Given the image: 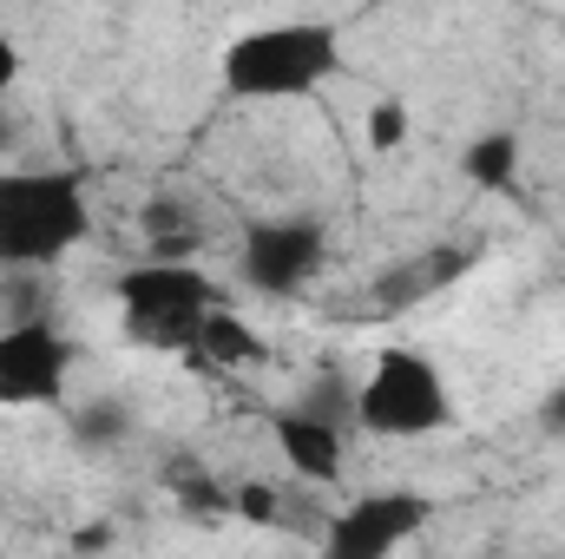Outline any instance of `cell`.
Listing matches in <instances>:
<instances>
[{
  "label": "cell",
  "mask_w": 565,
  "mask_h": 559,
  "mask_svg": "<svg viewBox=\"0 0 565 559\" xmlns=\"http://www.w3.org/2000/svg\"><path fill=\"white\" fill-rule=\"evenodd\" d=\"M335 66H342L335 27H322V20H270V27H250V33H237L224 46L217 80H224L231 99H302Z\"/></svg>",
  "instance_id": "obj_1"
},
{
  "label": "cell",
  "mask_w": 565,
  "mask_h": 559,
  "mask_svg": "<svg viewBox=\"0 0 565 559\" xmlns=\"http://www.w3.org/2000/svg\"><path fill=\"white\" fill-rule=\"evenodd\" d=\"M93 204L73 171H0V264L46 271L86 244Z\"/></svg>",
  "instance_id": "obj_2"
},
{
  "label": "cell",
  "mask_w": 565,
  "mask_h": 559,
  "mask_svg": "<svg viewBox=\"0 0 565 559\" xmlns=\"http://www.w3.org/2000/svg\"><path fill=\"white\" fill-rule=\"evenodd\" d=\"M211 309H217V283L191 257H151L119 277V323L151 356H184Z\"/></svg>",
  "instance_id": "obj_3"
},
{
  "label": "cell",
  "mask_w": 565,
  "mask_h": 559,
  "mask_svg": "<svg viewBox=\"0 0 565 559\" xmlns=\"http://www.w3.org/2000/svg\"><path fill=\"white\" fill-rule=\"evenodd\" d=\"M447 376L427 362L422 349H382L375 369L355 382V421L382 441H422L434 428H447Z\"/></svg>",
  "instance_id": "obj_4"
},
{
  "label": "cell",
  "mask_w": 565,
  "mask_h": 559,
  "mask_svg": "<svg viewBox=\"0 0 565 559\" xmlns=\"http://www.w3.org/2000/svg\"><path fill=\"white\" fill-rule=\"evenodd\" d=\"M73 382V342L40 323L20 316L0 329V409H53Z\"/></svg>",
  "instance_id": "obj_5"
},
{
  "label": "cell",
  "mask_w": 565,
  "mask_h": 559,
  "mask_svg": "<svg viewBox=\"0 0 565 559\" xmlns=\"http://www.w3.org/2000/svg\"><path fill=\"white\" fill-rule=\"evenodd\" d=\"M427 514H434V500L415 494V487H388V494H362L355 507H342L335 520H329V534H322V547L335 559H388L395 547H408V540H422Z\"/></svg>",
  "instance_id": "obj_6"
},
{
  "label": "cell",
  "mask_w": 565,
  "mask_h": 559,
  "mask_svg": "<svg viewBox=\"0 0 565 559\" xmlns=\"http://www.w3.org/2000/svg\"><path fill=\"white\" fill-rule=\"evenodd\" d=\"M237 271L264 296H296L302 283L322 271V224L316 218H270V224H257L244 238V251H237Z\"/></svg>",
  "instance_id": "obj_7"
},
{
  "label": "cell",
  "mask_w": 565,
  "mask_h": 559,
  "mask_svg": "<svg viewBox=\"0 0 565 559\" xmlns=\"http://www.w3.org/2000/svg\"><path fill=\"white\" fill-rule=\"evenodd\" d=\"M277 447L282 461H289V474L296 481H309V487H329V481H342V421L316 415V409H289V415H277Z\"/></svg>",
  "instance_id": "obj_8"
},
{
  "label": "cell",
  "mask_w": 565,
  "mask_h": 559,
  "mask_svg": "<svg viewBox=\"0 0 565 559\" xmlns=\"http://www.w3.org/2000/svg\"><path fill=\"white\" fill-rule=\"evenodd\" d=\"M198 369H217V376H237V369H257L264 362V336L244 323V316H231V309H211L204 323H198V342L184 349Z\"/></svg>",
  "instance_id": "obj_9"
},
{
  "label": "cell",
  "mask_w": 565,
  "mask_h": 559,
  "mask_svg": "<svg viewBox=\"0 0 565 559\" xmlns=\"http://www.w3.org/2000/svg\"><path fill=\"white\" fill-rule=\"evenodd\" d=\"M460 271H467V251H427V257H415V264H395L388 277L375 283V303H382V309H408V303L434 296L440 283H454Z\"/></svg>",
  "instance_id": "obj_10"
},
{
  "label": "cell",
  "mask_w": 565,
  "mask_h": 559,
  "mask_svg": "<svg viewBox=\"0 0 565 559\" xmlns=\"http://www.w3.org/2000/svg\"><path fill=\"white\" fill-rule=\"evenodd\" d=\"M460 171H467L480 191H513V178H520V139H513V133H480V139H467Z\"/></svg>",
  "instance_id": "obj_11"
},
{
  "label": "cell",
  "mask_w": 565,
  "mask_h": 559,
  "mask_svg": "<svg viewBox=\"0 0 565 559\" xmlns=\"http://www.w3.org/2000/svg\"><path fill=\"white\" fill-rule=\"evenodd\" d=\"M73 434H79L86 447H113V441L132 434V415H126L119 402H86V409H73Z\"/></svg>",
  "instance_id": "obj_12"
},
{
  "label": "cell",
  "mask_w": 565,
  "mask_h": 559,
  "mask_svg": "<svg viewBox=\"0 0 565 559\" xmlns=\"http://www.w3.org/2000/svg\"><path fill=\"white\" fill-rule=\"evenodd\" d=\"M369 145H375V151L408 145V106H402V99H375V106H369Z\"/></svg>",
  "instance_id": "obj_13"
},
{
  "label": "cell",
  "mask_w": 565,
  "mask_h": 559,
  "mask_svg": "<svg viewBox=\"0 0 565 559\" xmlns=\"http://www.w3.org/2000/svg\"><path fill=\"white\" fill-rule=\"evenodd\" d=\"M540 428H546V434H559V441H565V382L553 389V395H546V402H540Z\"/></svg>",
  "instance_id": "obj_14"
},
{
  "label": "cell",
  "mask_w": 565,
  "mask_h": 559,
  "mask_svg": "<svg viewBox=\"0 0 565 559\" xmlns=\"http://www.w3.org/2000/svg\"><path fill=\"white\" fill-rule=\"evenodd\" d=\"M13 80H20V46H13V40L0 33V93H7Z\"/></svg>",
  "instance_id": "obj_15"
},
{
  "label": "cell",
  "mask_w": 565,
  "mask_h": 559,
  "mask_svg": "<svg viewBox=\"0 0 565 559\" xmlns=\"http://www.w3.org/2000/svg\"><path fill=\"white\" fill-rule=\"evenodd\" d=\"M0 151H7V113H0Z\"/></svg>",
  "instance_id": "obj_16"
}]
</instances>
